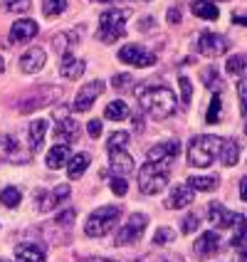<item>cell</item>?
<instances>
[{
  "label": "cell",
  "instance_id": "f35d334b",
  "mask_svg": "<svg viewBox=\"0 0 247 262\" xmlns=\"http://www.w3.org/2000/svg\"><path fill=\"white\" fill-rule=\"evenodd\" d=\"M111 190L117 193V195H126V190H129V183H126V178L124 176H111Z\"/></svg>",
  "mask_w": 247,
  "mask_h": 262
},
{
  "label": "cell",
  "instance_id": "f1b7e54d",
  "mask_svg": "<svg viewBox=\"0 0 247 262\" xmlns=\"http://www.w3.org/2000/svg\"><path fill=\"white\" fill-rule=\"evenodd\" d=\"M20 201H23V193H20V188L8 186V188L0 190V203L5 205V208H15V205H20Z\"/></svg>",
  "mask_w": 247,
  "mask_h": 262
},
{
  "label": "cell",
  "instance_id": "b9f144b4",
  "mask_svg": "<svg viewBox=\"0 0 247 262\" xmlns=\"http://www.w3.org/2000/svg\"><path fill=\"white\" fill-rule=\"evenodd\" d=\"M237 97H240V109H242V114L247 117V79L237 82Z\"/></svg>",
  "mask_w": 247,
  "mask_h": 262
},
{
  "label": "cell",
  "instance_id": "836d02e7",
  "mask_svg": "<svg viewBox=\"0 0 247 262\" xmlns=\"http://www.w3.org/2000/svg\"><path fill=\"white\" fill-rule=\"evenodd\" d=\"M203 82H205V87H208V89H218V92H220V87H222V79H220V74H218V70H215V67L205 70V72H203Z\"/></svg>",
  "mask_w": 247,
  "mask_h": 262
},
{
  "label": "cell",
  "instance_id": "8d00e7d4",
  "mask_svg": "<svg viewBox=\"0 0 247 262\" xmlns=\"http://www.w3.org/2000/svg\"><path fill=\"white\" fill-rule=\"evenodd\" d=\"M173 240H175V233L171 228H159L156 235H153V243H156V245H168V243H173Z\"/></svg>",
  "mask_w": 247,
  "mask_h": 262
},
{
  "label": "cell",
  "instance_id": "816d5d0a",
  "mask_svg": "<svg viewBox=\"0 0 247 262\" xmlns=\"http://www.w3.org/2000/svg\"><path fill=\"white\" fill-rule=\"evenodd\" d=\"M163 262H183V260H181V257H178V260H163Z\"/></svg>",
  "mask_w": 247,
  "mask_h": 262
},
{
  "label": "cell",
  "instance_id": "d6a6232c",
  "mask_svg": "<svg viewBox=\"0 0 247 262\" xmlns=\"http://www.w3.org/2000/svg\"><path fill=\"white\" fill-rule=\"evenodd\" d=\"M222 117V102H220V97L215 94L213 97V102L208 106V114H205V124H218V119Z\"/></svg>",
  "mask_w": 247,
  "mask_h": 262
},
{
  "label": "cell",
  "instance_id": "30bf717a",
  "mask_svg": "<svg viewBox=\"0 0 247 262\" xmlns=\"http://www.w3.org/2000/svg\"><path fill=\"white\" fill-rule=\"evenodd\" d=\"M104 92V82L102 79H94V82H89V84H84V87H79V92H77V99H74V112H89L92 109V104L97 102L99 97H102Z\"/></svg>",
  "mask_w": 247,
  "mask_h": 262
},
{
  "label": "cell",
  "instance_id": "74e56055",
  "mask_svg": "<svg viewBox=\"0 0 247 262\" xmlns=\"http://www.w3.org/2000/svg\"><path fill=\"white\" fill-rule=\"evenodd\" d=\"M129 141V134L126 131H114L111 136H109V148H124Z\"/></svg>",
  "mask_w": 247,
  "mask_h": 262
},
{
  "label": "cell",
  "instance_id": "7bdbcfd3",
  "mask_svg": "<svg viewBox=\"0 0 247 262\" xmlns=\"http://www.w3.org/2000/svg\"><path fill=\"white\" fill-rule=\"evenodd\" d=\"M77 218V213H74L72 208L70 210H64V213H59L57 215V220H55V225H62V228H70L72 225V220Z\"/></svg>",
  "mask_w": 247,
  "mask_h": 262
},
{
  "label": "cell",
  "instance_id": "9a60e30c",
  "mask_svg": "<svg viewBox=\"0 0 247 262\" xmlns=\"http://www.w3.org/2000/svg\"><path fill=\"white\" fill-rule=\"evenodd\" d=\"M44 62H47L44 50H40V47H32V50H28V52L20 57V72H25V74L40 72V70L44 67Z\"/></svg>",
  "mask_w": 247,
  "mask_h": 262
},
{
  "label": "cell",
  "instance_id": "83f0119b",
  "mask_svg": "<svg viewBox=\"0 0 247 262\" xmlns=\"http://www.w3.org/2000/svg\"><path fill=\"white\" fill-rule=\"evenodd\" d=\"M186 183L193 190H213L218 186V178H213V176H190Z\"/></svg>",
  "mask_w": 247,
  "mask_h": 262
},
{
  "label": "cell",
  "instance_id": "f6af8a7d",
  "mask_svg": "<svg viewBox=\"0 0 247 262\" xmlns=\"http://www.w3.org/2000/svg\"><path fill=\"white\" fill-rule=\"evenodd\" d=\"M181 17H183V15H181L178 8H171V10H168V23H171V25H178V23H181Z\"/></svg>",
  "mask_w": 247,
  "mask_h": 262
},
{
  "label": "cell",
  "instance_id": "ba28073f",
  "mask_svg": "<svg viewBox=\"0 0 247 262\" xmlns=\"http://www.w3.org/2000/svg\"><path fill=\"white\" fill-rule=\"evenodd\" d=\"M119 59L124 64H131V67H153L156 64V55L139 47V45H124L119 50Z\"/></svg>",
  "mask_w": 247,
  "mask_h": 262
},
{
  "label": "cell",
  "instance_id": "681fc988",
  "mask_svg": "<svg viewBox=\"0 0 247 262\" xmlns=\"http://www.w3.org/2000/svg\"><path fill=\"white\" fill-rule=\"evenodd\" d=\"M240 262H247V250H240Z\"/></svg>",
  "mask_w": 247,
  "mask_h": 262
},
{
  "label": "cell",
  "instance_id": "c3c4849f",
  "mask_svg": "<svg viewBox=\"0 0 247 262\" xmlns=\"http://www.w3.org/2000/svg\"><path fill=\"white\" fill-rule=\"evenodd\" d=\"M133 126H136L139 131L144 129V119H141V114H136V117H133Z\"/></svg>",
  "mask_w": 247,
  "mask_h": 262
},
{
  "label": "cell",
  "instance_id": "cb8c5ba5",
  "mask_svg": "<svg viewBox=\"0 0 247 262\" xmlns=\"http://www.w3.org/2000/svg\"><path fill=\"white\" fill-rule=\"evenodd\" d=\"M190 10H193L195 17H205V20H218L220 17L218 5H215V3H210V0H193Z\"/></svg>",
  "mask_w": 247,
  "mask_h": 262
},
{
  "label": "cell",
  "instance_id": "f907efd6",
  "mask_svg": "<svg viewBox=\"0 0 247 262\" xmlns=\"http://www.w3.org/2000/svg\"><path fill=\"white\" fill-rule=\"evenodd\" d=\"M3 70H5V59L0 57V74H3Z\"/></svg>",
  "mask_w": 247,
  "mask_h": 262
},
{
  "label": "cell",
  "instance_id": "2e32d148",
  "mask_svg": "<svg viewBox=\"0 0 247 262\" xmlns=\"http://www.w3.org/2000/svg\"><path fill=\"white\" fill-rule=\"evenodd\" d=\"M59 74L64 77V79H79L82 74H84V59L74 57L72 52L67 50L62 59H59Z\"/></svg>",
  "mask_w": 247,
  "mask_h": 262
},
{
  "label": "cell",
  "instance_id": "5bb4252c",
  "mask_svg": "<svg viewBox=\"0 0 247 262\" xmlns=\"http://www.w3.org/2000/svg\"><path fill=\"white\" fill-rule=\"evenodd\" d=\"M193 195H195V190L190 188L188 183H178L173 190H171V195L166 198V208L168 210H178V208H186V205L193 203Z\"/></svg>",
  "mask_w": 247,
  "mask_h": 262
},
{
  "label": "cell",
  "instance_id": "4dcf8cb0",
  "mask_svg": "<svg viewBox=\"0 0 247 262\" xmlns=\"http://www.w3.org/2000/svg\"><path fill=\"white\" fill-rule=\"evenodd\" d=\"M67 10V0H42V15L44 17H57Z\"/></svg>",
  "mask_w": 247,
  "mask_h": 262
},
{
  "label": "cell",
  "instance_id": "8fae6325",
  "mask_svg": "<svg viewBox=\"0 0 247 262\" xmlns=\"http://www.w3.org/2000/svg\"><path fill=\"white\" fill-rule=\"evenodd\" d=\"M208 218L213 225H218V228H235V225H240L245 215H240V213H233V210H228L225 205L220 203H213L210 205V210H208Z\"/></svg>",
  "mask_w": 247,
  "mask_h": 262
},
{
  "label": "cell",
  "instance_id": "603a6c76",
  "mask_svg": "<svg viewBox=\"0 0 247 262\" xmlns=\"http://www.w3.org/2000/svg\"><path fill=\"white\" fill-rule=\"evenodd\" d=\"M67 161H70V146L57 144V146L50 148V154H47L44 163H47L50 168H59V166H67Z\"/></svg>",
  "mask_w": 247,
  "mask_h": 262
},
{
  "label": "cell",
  "instance_id": "f5cc1de1",
  "mask_svg": "<svg viewBox=\"0 0 247 262\" xmlns=\"http://www.w3.org/2000/svg\"><path fill=\"white\" fill-rule=\"evenodd\" d=\"M97 262H117V260H97Z\"/></svg>",
  "mask_w": 247,
  "mask_h": 262
},
{
  "label": "cell",
  "instance_id": "e0dca14e",
  "mask_svg": "<svg viewBox=\"0 0 247 262\" xmlns=\"http://www.w3.org/2000/svg\"><path fill=\"white\" fill-rule=\"evenodd\" d=\"M55 139H57V144H74L79 139V124L70 117H62L59 124L55 126Z\"/></svg>",
  "mask_w": 247,
  "mask_h": 262
},
{
  "label": "cell",
  "instance_id": "7a4b0ae2",
  "mask_svg": "<svg viewBox=\"0 0 247 262\" xmlns=\"http://www.w3.org/2000/svg\"><path fill=\"white\" fill-rule=\"evenodd\" d=\"M220 146H222V139H218V136H210V134L195 136L188 146V166L208 168L220 156Z\"/></svg>",
  "mask_w": 247,
  "mask_h": 262
},
{
  "label": "cell",
  "instance_id": "d6986e66",
  "mask_svg": "<svg viewBox=\"0 0 247 262\" xmlns=\"http://www.w3.org/2000/svg\"><path fill=\"white\" fill-rule=\"evenodd\" d=\"M15 260L17 262H47L44 248L37 243H20L15 248Z\"/></svg>",
  "mask_w": 247,
  "mask_h": 262
},
{
  "label": "cell",
  "instance_id": "52a82bcc",
  "mask_svg": "<svg viewBox=\"0 0 247 262\" xmlns=\"http://www.w3.org/2000/svg\"><path fill=\"white\" fill-rule=\"evenodd\" d=\"M146 225H148V218H146L144 213H133V215L119 228L117 245H131V243H136V240L144 235Z\"/></svg>",
  "mask_w": 247,
  "mask_h": 262
},
{
  "label": "cell",
  "instance_id": "8992f818",
  "mask_svg": "<svg viewBox=\"0 0 247 262\" xmlns=\"http://www.w3.org/2000/svg\"><path fill=\"white\" fill-rule=\"evenodd\" d=\"M59 97H62V89L52 87V84H42L20 102V114H30V112H37L42 106H50V104L57 102Z\"/></svg>",
  "mask_w": 247,
  "mask_h": 262
},
{
  "label": "cell",
  "instance_id": "3957f363",
  "mask_svg": "<svg viewBox=\"0 0 247 262\" xmlns=\"http://www.w3.org/2000/svg\"><path fill=\"white\" fill-rule=\"evenodd\" d=\"M168 176H171V166L148 161L139 168V190L144 195H159L168 186Z\"/></svg>",
  "mask_w": 247,
  "mask_h": 262
},
{
  "label": "cell",
  "instance_id": "4316f807",
  "mask_svg": "<svg viewBox=\"0 0 247 262\" xmlns=\"http://www.w3.org/2000/svg\"><path fill=\"white\" fill-rule=\"evenodd\" d=\"M104 117L111 119V121H124V119L129 117V104H124L121 99L109 102L106 104V109H104Z\"/></svg>",
  "mask_w": 247,
  "mask_h": 262
},
{
  "label": "cell",
  "instance_id": "60d3db41",
  "mask_svg": "<svg viewBox=\"0 0 247 262\" xmlns=\"http://www.w3.org/2000/svg\"><path fill=\"white\" fill-rule=\"evenodd\" d=\"M237 228H240V230L235 233V237H233V245H235V248H242V245H245V237H247V218L242 220V223H240Z\"/></svg>",
  "mask_w": 247,
  "mask_h": 262
},
{
  "label": "cell",
  "instance_id": "e575fe53",
  "mask_svg": "<svg viewBox=\"0 0 247 262\" xmlns=\"http://www.w3.org/2000/svg\"><path fill=\"white\" fill-rule=\"evenodd\" d=\"M131 84H133V77L131 74H114L111 77V87L117 92H129Z\"/></svg>",
  "mask_w": 247,
  "mask_h": 262
},
{
  "label": "cell",
  "instance_id": "ee69618b",
  "mask_svg": "<svg viewBox=\"0 0 247 262\" xmlns=\"http://www.w3.org/2000/svg\"><path fill=\"white\" fill-rule=\"evenodd\" d=\"M102 121H99V119H94V121H89L87 124V134L89 136H92V139H99V136H102Z\"/></svg>",
  "mask_w": 247,
  "mask_h": 262
},
{
  "label": "cell",
  "instance_id": "7402d4cb",
  "mask_svg": "<svg viewBox=\"0 0 247 262\" xmlns=\"http://www.w3.org/2000/svg\"><path fill=\"white\" fill-rule=\"evenodd\" d=\"M44 134H47V121L44 119H35L30 121V129H28V139H30V148L37 151L44 141Z\"/></svg>",
  "mask_w": 247,
  "mask_h": 262
},
{
  "label": "cell",
  "instance_id": "6da1fadb",
  "mask_svg": "<svg viewBox=\"0 0 247 262\" xmlns=\"http://www.w3.org/2000/svg\"><path fill=\"white\" fill-rule=\"evenodd\" d=\"M133 94H136V99L141 104V109L156 121L159 119H168L175 112V106H178V99H175V94L168 87L141 84V87L133 89Z\"/></svg>",
  "mask_w": 247,
  "mask_h": 262
},
{
  "label": "cell",
  "instance_id": "44dd1931",
  "mask_svg": "<svg viewBox=\"0 0 247 262\" xmlns=\"http://www.w3.org/2000/svg\"><path fill=\"white\" fill-rule=\"evenodd\" d=\"M89 154H74L72 159H70V163H67V176H70V181H77V178H82L84 176V171H87L89 166Z\"/></svg>",
  "mask_w": 247,
  "mask_h": 262
},
{
  "label": "cell",
  "instance_id": "484cf974",
  "mask_svg": "<svg viewBox=\"0 0 247 262\" xmlns=\"http://www.w3.org/2000/svg\"><path fill=\"white\" fill-rule=\"evenodd\" d=\"M35 201H37V210L40 213H50L52 208H57L62 203L57 195H55V190H44V188L35 190Z\"/></svg>",
  "mask_w": 247,
  "mask_h": 262
},
{
  "label": "cell",
  "instance_id": "7c38bea8",
  "mask_svg": "<svg viewBox=\"0 0 247 262\" xmlns=\"http://www.w3.org/2000/svg\"><path fill=\"white\" fill-rule=\"evenodd\" d=\"M178 156H181V144L178 141H163V144H156L153 148H148V161H153V163L171 166Z\"/></svg>",
  "mask_w": 247,
  "mask_h": 262
},
{
  "label": "cell",
  "instance_id": "bcb514c9",
  "mask_svg": "<svg viewBox=\"0 0 247 262\" xmlns=\"http://www.w3.org/2000/svg\"><path fill=\"white\" fill-rule=\"evenodd\" d=\"M240 198H242V201H247V176L240 181Z\"/></svg>",
  "mask_w": 247,
  "mask_h": 262
},
{
  "label": "cell",
  "instance_id": "5b68a950",
  "mask_svg": "<svg viewBox=\"0 0 247 262\" xmlns=\"http://www.w3.org/2000/svg\"><path fill=\"white\" fill-rule=\"evenodd\" d=\"M121 218V208L119 205H104L99 210H94L87 218V225H84V233L89 237H104L109 230H114V225Z\"/></svg>",
  "mask_w": 247,
  "mask_h": 262
},
{
  "label": "cell",
  "instance_id": "ac0fdd59",
  "mask_svg": "<svg viewBox=\"0 0 247 262\" xmlns=\"http://www.w3.org/2000/svg\"><path fill=\"white\" fill-rule=\"evenodd\" d=\"M109 168L114 171V176H126L133 171V159L124 148H109Z\"/></svg>",
  "mask_w": 247,
  "mask_h": 262
},
{
  "label": "cell",
  "instance_id": "d4e9b609",
  "mask_svg": "<svg viewBox=\"0 0 247 262\" xmlns=\"http://www.w3.org/2000/svg\"><path fill=\"white\" fill-rule=\"evenodd\" d=\"M240 159V144L235 139H222V146H220V161L225 166H235Z\"/></svg>",
  "mask_w": 247,
  "mask_h": 262
},
{
  "label": "cell",
  "instance_id": "7dc6e473",
  "mask_svg": "<svg viewBox=\"0 0 247 262\" xmlns=\"http://www.w3.org/2000/svg\"><path fill=\"white\" fill-rule=\"evenodd\" d=\"M233 23H235V25H245V28H247V17H242V15H237V13L233 15Z\"/></svg>",
  "mask_w": 247,
  "mask_h": 262
},
{
  "label": "cell",
  "instance_id": "f546056e",
  "mask_svg": "<svg viewBox=\"0 0 247 262\" xmlns=\"http://www.w3.org/2000/svg\"><path fill=\"white\" fill-rule=\"evenodd\" d=\"M30 0H0V13H30Z\"/></svg>",
  "mask_w": 247,
  "mask_h": 262
},
{
  "label": "cell",
  "instance_id": "ffe728a7",
  "mask_svg": "<svg viewBox=\"0 0 247 262\" xmlns=\"http://www.w3.org/2000/svg\"><path fill=\"white\" fill-rule=\"evenodd\" d=\"M220 248V237L218 233H203L200 237H198V243H195V255L198 257H203V260H208V257H213L215 252H218Z\"/></svg>",
  "mask_w": 247,
  "mask_h": 262
},
{
  "label": "cell",
  "instance_id": "d590c367",
  "mask_svg": "<svg viewBox=\"0 0 247 262\" xmlns=\"http://www.w3.org/2000/svg\"><path fill=\"white\" fill-rule=\"evenodd\" d=\"M198 225H200V218H198V213H188L186 218H183V225H181V230L186 235L190 233H195L198 230Z\"/></svg>",
  "mask_w": 247,
  "mask_h": 262
},
{
  "label": "cell",
  "instance_id": "11a10c76",
  "mask_svg": "<svg viewBox=\"0 0 247 262\" xmlns=\"http://www.w3.org/2000/svg\"><path fill=\"white\" fill-rule=\"evenodd\" d=\"M245 134H247V124H245Z\"/></svg>",
  "mask_w": 247,
  "mask_h": 262
},
{
  "label": "cell",
  "instance_id": "277c9868",
  "mask_svg": "<svg viewBox=\"0 0 247 262\" xmlns=\"http://www.w3.org/2000/svg\"><path fill=\"white\" fill-rule=\"evenodd\" d=\"M131 15L129 8H109V10H104L99 15V40L106 45L117 42L119 37H124L126 35V28H124V23H126V17Z\"/></svg>",
  "mask_w": 247,
  "mask_h": 262
},
{
  "label": "cell",
  "instance_id": "4fadbf2b",
  "mask_svg": "<svg viewBox=\"0 0 247 262\" xmlns=\"http://www.w3.org/2000/svg\"><path fill=\"white\" fill-rule=\"evenodd\" d=\"M37 23L35 20H30V17H25V20H17V23H13V28H10V42L13 45H23V42H30L35 35H37Z\"/></svg>",
  "mask_w": 247,
  "mask_h": 262
},
{
  "label": "cell",
  "instance_id": "db71d44e",
  "mask_svg": "<svg viewBox=\"0 0 247 262\" xmlns=\"http://www.w3.org/2000/svg\"><path fill=\"white\" fill-rule=\"evenodd\" d=\"M99 3H114V0H99Z\"/></svg>",
  "mask_w": 247,
  "mask_h": 262
},
{
  "label": "cell",
  "instance_id": "9f6ffc18",
  "mask_svg": "<svg viewBox=\"0 0 247 262\" xmlns=\"http://www.w3.org/2000/svg\"><path fill=\"white\" fill-rule=\"evenodd\" d=\"M0 262H8V260H0Z\"/></svg>",
  "mask_w": 247,
  "mask_h": 262
},
{
  "label": "cell",
  "instance_id": "ab89813d",
  "mask_svg": "<svg viewBox=\"0 0 247 262\" xmlns=\"http://www.w3.org/2000/svg\"><path fill=\"white\" fill-rule=\"evenodd\" d=\"M178 84H181V94H183V97H181V102L190 104V97H193V84H190V79L188 77H181V79H178Z\"/></svg>",
  "mask_w": 247,
  "mask_h": 262
},
{
  "label": "cell",
  "instance_id": "6f0895ef",
  "mask_svg": "<svg viewBox=\"0 0 247 262\" xmlns=\"http://www.w3.org/2000/svg\"><path fill=\"white\" fill-rule=\"evenodd\" d=\"M210 3H213V0H210Z\"/></svg>",
  "mask_w": 247,
  "mask_h": 262
},
{
  "label": "cell",
  "instance_id": "1f68e13d",
  "mask_svg": "<svg viewBox=\"0 0 247 262\" xmlns=\"http://www.w3.org/2000/svg\"><path fill=\"white\" fill-rule=\"evenodd\" d=\"M245 55H233V57L228 59V64H225V72L230 74V77H237V74L245 72Z\"/></svg>",
  "mask_w": 247,
  "mask_h": 262
},
{
  "label": "cell",
  "instance_id": "9c48e42d",
  "mask_svg": "<svg viewBox=\"0 0 247 262\" xmlns=\"http://www.w3.org/2000/svg\"><path fill=\"white\" fill-rule=\"evenodd\" d=\"M195 50L205 55V57H220V55H225L228 50H230V45L228 40L222 37V35H215V32H203L200 37H198V42H195Z\"/></svg>",
  "mask_w": 247,
  "mask_h": 262
}]
</instances>
